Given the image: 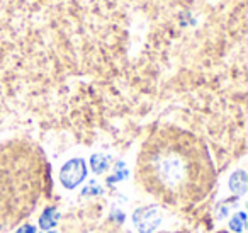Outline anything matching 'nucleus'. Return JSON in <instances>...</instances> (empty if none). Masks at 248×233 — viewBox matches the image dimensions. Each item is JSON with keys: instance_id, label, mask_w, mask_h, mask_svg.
Returning a JSON list of instances; mask_svg holds the SVG:
<instances>
[{"instance_id": "f257e3e1", "label": "nucleus", "mask_w": 248, "mask_h": 233, "mask_svg": "<svg viewBox=\"0 0 248 233\" xmlns=\"http://www.w3.org/2000/svg\"><path fill=\"white\" fill-rule=\"evenodd\" d=\"M207 167L202 145L182 130L158 131L146 141L140 167L146 182L179 192L180 185H190L201 168Z\"/></svg>"}, {"instance_id": "f03ea898", "label": "nucleus", "mask_w": 248, "mask_h": 233, "mask_svg": "<svg viewBox=\"0 0 248 233\" xmlns=\"http://www.w3.org/2000/svg\"><path fill=\"white\" fill-rule=\"evenodd\" d=\"M85 179H87V164L83 158H72L60 170V182L68 191L78 187Z\"/></svg>"}, {"instance_id": "7ed1b4c3", "label": "nucleus", "mask_w": 248, "mask_h": 233, "mask_svg": "<svg viewBox=\"0 0 248 233\" xmlns=\"http://www.w3.org/2000/svg\"><path fill=\"white\" fill-rule=\"evenodd\" d=\"M133 225L140 233H155L162 225V213L156 206L138 208L133 213Z\"/></svg>"}, {"instance_id": "20e7f679", "label": "nucleus", "mask_w": 248, "mask_h": 233, "mask_svg": "<svg viewBox=\"0 0 248 233\" xmlns=\"http://www.w3.org/2000/svg\"><path fill=\"white\" fill-rule=\"evenodd\" d=\"M230 191L233 192L234 196H245L247 194V187H248V182H247V172L245 170H234L230 177Z\"/></svg>"}, {"instance_id": "39448f33", "label": "nucleus", "mask_w": 248, "mask_h": 233, "mask_svg": "<svg viewBox=\"0 0 248 233\" xmlns=\"http://www.w3.org/2000/svg\"><path fill=\"white\" fill-rule=\"evenodd\" d=\"M58 221H60V211L55 206H49L39 216V228L45 230V232H49V230H53L58 225Z\"/></svg>"}, {"instance_id": "423d86ee", "label": "nucleus", "mask_w": 248, "mask_h": 233, "mask_svg": "<svg viewBox=\"0 0 248 233\" xmlns=\"http://www.w3.org/2000/svg\"><path fill=\"white\" fill-rule=\"evenodd\" d=\"M109 162H110V158L106 157V155H100V153L92 155V158H90V167H92V172L97 175L104 174V172L109 168Z\"/></svg>"}, {"instance_id": "0eeeda50", "label": "nucleus", "mask_w": 248, "mask_h": 233, "mask_svg": "<svg viewBox=\"0 0 248 233\" xmlns=\"http://www.w3.org/2000/svg\"><path fill=\"white\" fill-rule=\"evenodd\" d=\"M231 232L234 233H243L245 228H247V215L243 211H238L234 213L233 216L230 218V223H228Z\"/></svg>"}, {"instance_id": "6e6552de", "label": "nucleus", "mask_w": 248, "mask_h": 233, "mask_svg": "<svg viewBox=\"0 0 248 233\" xmlns=\"http://www.w3.org/2000/svg\"><path fill=\"white\" fill-rule=\"evenodd\" d=\"M126 177H128V168H126V165H124L123 162H117L112 174L107 177V184H116V182L124 181Z\"/></svg>"}, {"instance_id": "1a4fd4ad", "label": "nucleus", "mask_w": 248, "mask_h": 233, "mask_svg": "<svg viewBox=\"0 0 248 233\" xmlns=\"http://www.w3.org/2000/svg\"><path fill=\"white\" fill-rule=\"evenodd\" d=\"M102 192H104L102 185H99V182H95V181H90L89 184L82 189L83 198H85V196H100Z\"/></svg>"}, {"instance_id": "9d476101", "label": "nucleus", "mask_w": 248, "mask_h": 233, "mask_svg": "<svg viewBox=\"0 0 248 233\" xmlns=\"http://www.w3.org/2000/svg\"><path fill=\"white\" fill-rule=\"evenodd\" d=\"M16 233H38V228H36L34 225H31V223H26V225L19 226V228L16 230Z\"/></svg>"}, {"instance_id": "9b49d317", "label": "nucleus", "mask_w": 248, "mask_h": 233, "mask_svg": "<svg viewBox=\"0 0 248 233\" xmlns=\"http://www.w3.org/2000/svg\"><path fill=\"white\" fill-rule=\"evenodd\" d=\"M110 218L116 219L117 223H123L124 221V215L119 211V209H112V213H110Z\"/></svg>"}]
</instances>
